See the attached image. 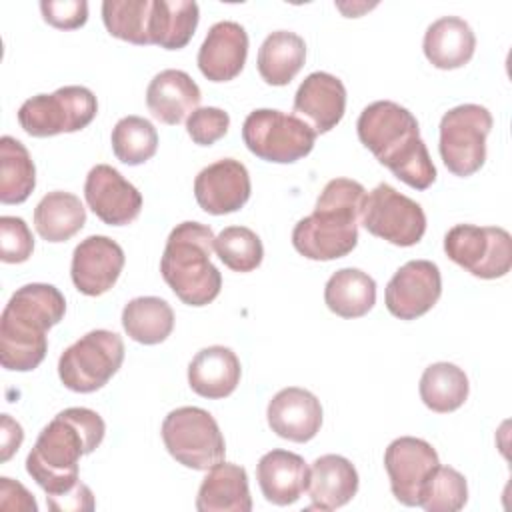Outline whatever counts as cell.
I'll use <instances>...</instances> for the list:
<instances>
[{"label": "cell", "instance_id": "obj_2", "mask_svg": "<svg viewBox=\"0 0 512 512\" xmlns=\"http://www.w3.org/2000/svg\"><path fill=\"white\" fill-rule=\"evenodd\" d=\"M356 130L360 142L398 180L416 190L432 186L436 168L410 110L392 100L372 102L362 110Z\"/></svg>", "mask_w": 512, "mask_h": 512}, {"label": "cell", "instance_id": "obj_28", "mask_svg": "<svg viewBox=\"0 0 512 512\" xmlns=\"http://www.w3.org/2000/svg\"><path fill=\"white\" fill-rule=\"evenodd\" d=\"M306 60L304 40L288 30L268 34L258 50V72L270 86H286L302 70Z\"/></svg>", "mask_w": 512, "mask_h": 512}, {"label": "cell", "instance_id": "obj_15", "mask_svg": "<svg viewBox=\"0 0 512 512\" xmlns=\"http://www.w3.org/2000/svg\"><path fill=\"white\" fill-rule=\"evenodd\" d=\"M84 196L90 210L108 226H126L142 210V194L116 168L96 164L84 182Z\"/></svg>", "mask_w": 512, "mask_h": 512}, {"label": "cell", "instance_id": "obj_31", "mask_svg": "<svg viewBox=\"0 0 512 512\" xmlns=\"http://www.w3.org/2000/svg\"><path fill=\"white\" fill-rule=\"evenodd\" d=\"M122 326L134 342L146 346L160 344L172 334L174 312L170 304L158 296H140L124 306Z\"/></svg>", "mask_w": 512, "mask_h": 512}, {"label": "cell", "instance_id": "obj_7", "mask_svg": "<svg viewBox=\"0 0 512 512\" xmlns=\"http://www.w3.org/2000/svg\"><path fill=\"white\" fill-rule=\"evenodd\" d=\"M242 140L260 160L292 164L312 152L316 132L294 114L258 108L246 116Z\"/></svg>", "mask_w": 512, "mask_h": 512}, {"label": "cell", "instance_id": "obj_8", "mask_svg": "<svg viewBox=\"0 0 512 512\" xmlns=\"http://www.w3.org/2000/svg\"><path fill=\"white\" fill-rule=\"evenodd\" d=\"M122 362V338L110 330H92L62 352L58 376L68 390L88 394L106 386Z\"/></svg>", "mask_w": 512, "mask_h": 512}, {"label": "cell", "instance_id": "obj_33", "mask_svg": "<svg viewBox=\"0 0 512 512\" xmlns=\"http://www.w3.org/2000/svg\"><path fill=\"white\" fill-rule=\"evenodd\" d=\"M36 186V168L26 146L12 138H0V202L20 204Z\"/></svg>", "mask_w": 512, "mask_h": 512}, {"label": "cell", "instance_id": "obj_6", "mask_svg": "<svg viewBox=\"0 0 512 512\" xmlns=\"http://www.w3.org/2000/svg\"><path fill=\"white\" fill-rule=\"evenodd\" d=\"M162 440L170 456L192 470H210L226 454L218 422L198 406L172 410L162 422Z\"/></svg>", "mask_w": 512, "mask_h": 512}, {"label": "cell", "instance_id": "obj_25", "mask_svg": "<svg viewBox=\"0 0 512 512\" xmlns=\"http://www.w3.org/2000/svg\"><path fill=\"white\" fill-rule=\"evenodd\" d=\"M422 50L428 62L440 70L462 68L474 56L476 36L466 20L442 16L426 28Z\"/></svg>", "mask_w": 512, "mask_h": 512}, {"label": "cell", "instance_id": "obj_27", "mask_svg": "<svg viewBox=\"0 0 512 512\" xmlns=\"http://www.w3.org/2000/svg\"><path fill=\"white\" fill-rule=\"evenodd\" d=\"M198 20L200 10L194 0H152L148 24L150 44L180 50L192 40Z\"/></svg>", "mask_w": 512, "mask_h": 512}, {"label": "cell", "instance_id": "obj_30", "mask_svg": "<svg viewBox=\"0 0 512 512\" xmlns=\"http://www.w3.org/2000/svg\"><path fill=\"white\" fill-rule=\"evenodd\" d=\"M86 224V208L80 198L54 190L34 208V228L46 242H66Z\"/></svg>", "mask_w": 512, "mask_h": 512}, {"label": "cell", "instance_id": "obj_29", "mask_svg": "<svg viewBox=\"0 0 512 512\" xmlns=\"http://www.w3.org/2000/svg\"><path fill=\"white\" fill-rule=\"evenodd\" d=\"M324 302L340 318H360L376 302V282L358 268L336 270L326 282Z\"/></svg>", "mask_w": 512, "mask_h": 512}, {"label": "cell", "instance_id": "obj_43", "mask_svg": "<svg viewBox=\"0 0 512 512\" xmlns=\"http://www.w3.org/2000/svg\"><path fill=\"white\" fill-rule=\"evenodd\" d=\"M0 430H2V462H6L14 452H18L24 440V432H22V426L16 420H12L8 414H2Z\"/></svg>", "mask_w": 512, "mask_h": 512}, {"label": "cell", "instance_id": "obj_26", "mask_svg": "<svg viewBox=\"0 0 512 512\" xmlns=\"http://www.w3.org/2000/svg\"><path fill=\"white\" fill-rule=\"evenodd\" d=\"M196 510L200 512H250L252 498L248 488V474L242 466L232 462H218L204 476Z\"/></svg>", "mask_w": 512, "mask_h": 512}, {"label": "cell", "instance_id": "obj_5", "mask_svg": "<svg viewBox=\"0 0 512 512\" xmlns=\"http://www.w3.org/2000/svg\"><path fill=\"white\" fill-rule=\"evenodd\" d=\"M214 238L212 228L200 222H182L168 234L160 272L188 306H206L220 294L222 276L210 260Z\"/></svg>", "mask_w": 512, "mask_h": 512}, {"label": "cell", "instance_id": "obj_11", "mask_svg": "<svg viewBox=\"0 0 512 512\" xmlns=\"http://www.w3.org/2000/svg\"><path fill=\"white\" fill-rule=\"evenodd\" d=\"M446 256L476 278H502L512 268V238L500 226L456 224L444 236Z\"/></svg>", "mask_w": 512, "mask_h": 512}, {"label": "cell", "instance_id": "obj_4", "mask_svg": "<svg viewBox=\"0 0 512 512\" xmlns=\"http://www.w3.org/2000/svg\"><path fill=\"white\" fill-rule=\"evenodd\" d=\"M366 190L350 178L330 180L310 216L292 230V244L308 260H336L348 256L358 244V220Z\"/></svg>", "mask_w": 512, "mask_h": 512}, {"label": "cell", "instance_id": "obj_38", "mask_svg": "<svg viewBox=\"0 0 512 512\" xmlns=\"http://www.w3.org/2000/svg\"><path fill=\"white\" fill-rule=\"evenodd\" d=\"M34 236L18 216L0 218V258L6 264H20L32 256Z\"/></svg>", "mask_w": 512, "mask_h": 512}, {"label": "cell", "instance_id": "obj_39", "mask_svg": "<svg viewBox=\"0 0 512 512\" xmlns=\"http://www.w3.org/2000/svg\"><path fill=\"white\" fill-rule=\"evenodd\" d=\"M230 126V116L222 108L206 106L196 108L186 118V132L198 146H212L216 140H220Z\"/></svg>", "mask_w": 512, "mask_h": 512}, {"label": "cell", "instance_id": "obj_37", "mask_svg": "<svg viewBox=\"0 0 512 512\" xmlns=\"http://www.w3.org/2000/svg\"><path fill=\"white\" fill-rule=\"evenodd\" d=\"M468 502L466 478L450 466H438L420 492V502L428 512H458Z\"/></svg>", "mask_w": 512, "mask_h": 512}, {"label": "cell", "instance_id": "obj_40", "mask_svg": "<svg viewBox=\"0 0 512 512\" xmlns=\"http://www.w3.org/2000/svg\"><path fill=\"white\" fill-rule=\"evenodd\" d=\"M42 18L58 30H76L88 20V2L84 0H42Z\"/></svg>", "mask_w": 512, "mask_h": 512}, {"label": "cell", "instance_id": "obj_12", "mask_svg": "<svg viewBox=\"0 0 512 512\" xmlns=\"http://www.w3.org/2000/svg\"><path fill=\"white\" fill-rule=\"evenodd\" d=\"M362 226L394 246H414L426 232V214L418 202L382 182L362 204Z\"/></svg>", "mask_w": 512, "mask_h": 512}, {"label": "cell", "instance_id": "obj_10", "mask_svg": "<svg viewBox=\"0 0 512 512\" xmlns=\"http://www.w3.org/2000/svg\"><path fill=\"white\" fill-rule=\"evenodd\" d=\"M492 114L480 104H460L440 120V158L454 176H472L484 166Z\"/></svg>", "mask_w": 512, "mask_h": 512}, {"label": "cell", "instance_id": "obj_24", "mask_svg": "<svg viewBox=\"0 0 512 512\" xmlns=\"http://www.w3.org/2000/svg\"><path fill=\"white\" fill-rule=\"evenodd\" d=\"M240 360L234 350L226 346H208L196 352L188 364V384L190 388L210 400H220L230 396L240 384Z\"/></svg>", "mask_w": 512, "mask_h": 512}, {"label": "cell", "instance_id": "obj_1", "mask_svg": "<svg viewBox=\"0 0 512 512\" xmlns=\"http://www.w3.org/2000/svg\"><path fill=\"white\" fill-rule=\"evenodd\" d=\"M104 434L106 424L98 412L66 408L38 434L26 458V472L46 496H60L80 482L78 462L102 444Z\"/></svg>", "mask_w": 512, "mask_h": 512}, {"label": "cell", "instance_id": "obj_22", "mask_svg": "<svg viewBox=\"0 0 512 512\" xmlns=\"http://www.w3.org/2000/svg\"><path fill=\"white\" fill-rule=\"evenodd\" d=\"M310 468L302 456L288 450L266 452L256 466L258 486L264 498L276 506L294 504L308 486Z\"/></svg>", "mask_w": 512, "mask_h": 512}, {"label": "cell", "instance_id": "obj_21", "mask_svg": "<svg viewBox=\"0 0 512 512\" xmlns=\"http://www.w3.org/2000/svg\"><path fill=\"white\" fill-rule=\"evenodd\" d=\"M308 510H336L348 504L358 492V472L354 464L338 454H324L310 466Z\"/></svg>", "mask_w": 512, "mask_h": 512}, {"label": "cell", "instance_id": "obj_42", "mask_svg": "<svg viewBox=\"0 0 512 512\" xmlns=\"http://www.w3.org/2000/svg\"><path fill=\"white\" fill-rule=\"evenodd\" d=\"M46 502H48V508L54 510V512H82V510H94V496H92V490L78 482L72 490L60 494V496H46Z\"/></svg>", "mask_w": 512, "mask_h": 512}, {"label": "cell", "instance_id": "obj_13", "mask_svg": "<svg viewBox=\"0 0 512 512\" xmlns=\"http://www.w3.org/2000/svg\"><path fill=\"white\" fill-rule=\"evenodd\" d=\"M438 466L436 450L422 438H396L384 452V468L390 478L392 494L404 506H418L420 492Z\"/></svg>", "mask_w": 512, "mask_h": 512}, {"label": "cell", "instance_id": "obj_41", "mask_svg": "<svg viewBox=\"0 0 512 512\" xmlns=\"http://www.w3.org/2000/svg\"><path fill=\"white\" fill-rule=\"evenodd\" d=\"M0 508L20 510V512H38V504L34 496L20 482L6 476L0 478Z\"/></svg>", "mask_w": 512, "mask_h": 512}, {"label": "cell", "instance_id": "obj_35", "mask_svg": "<svg viewBox=\"0 0 512 512\" xmlns=\"http://www.w3.org/2000/svg\"><path fill=\"white\" fill-rule=\"evenodd\" d=\"M152 0H106L102 4V20L106 30L130 44H150L148 24H150Z\"/></svg>", "mask_w": 512, "mask_h": 512}, {"label": "cell", "instance_id": "obj_36", "mask_svg": "<svg viewBox=\"0 0 512 512\" xmlns=\"http://www.w3.org/2000/svg\"><path fill=\"white\" fill-rule=\"evenodd\" d=\"M218 258L234 272H252L262 264L264 246L258 234L246 226H228L214 238Z\"/></svg>", "mask_w": 512, "mask_h": 512}, {"label": "cell", "instance_id": "obj_9", "mask_svg": "<svg viewBox=\"0 0 512 512\" xmlns=\"http://www.w3.org/2000/svg\"><path fill=\"white\" fill-rule=\"evenodd\" d=\"M98 112V102L86 86H62L52 94L28 98L18 110L22 130L36 138L78 132L86 128Z\"/></svg>", "mask_w": 512, "mask_h": 512}, {"label": "cell", "instance_id": "obj_32", "mask_svg": "<svg viewBox=\"0 0 512 512\" xmlns=\"http://www.w3.org/2000/svg\"><path fill=\"white\" fill-rule=\"evenodd\" d=\"M418 390L426 408L438 414H448L466 402L470 384L464 370L456 364L436 362L424 370Z\"/></svg>", "mask_w": 512, "mask_h": 512}, {"label": "cell", "instance_id": "obj_23", "mask_svg": "<svg viewBox=\"0 0 512 512\" xmlns=\"http://www.w3.org/2000/svg\"><path fill=\"white\" fill-rule=\"evenodd\" d=\"M200 88L184 70H162L146 88V106L150 114L164 124H180L200 104Z\"/></svg>", "mask_w": 512, "mask_h": 512}, {"label": "cell", "instance_id": "obj_3", "mask_svg": "<svg viewBox=\"0 0 512 512\" xmlns=\"http://www.w3.org/2000/svg\"><path fill=\"white\" fill-rule=\"evenodd\" d=\"M66 312L64 294L42 282L18 288L0 318V362L6 370L30 372L40 366L48 352L46 332Z\"/></svg>", "mask_w": 512, "mask_h": 512}, {"label": "cell", "instance_id": "obj_19", "mask_svg": "<svg viewBox=\"0 0 512 512\" xmlns=\"http://www.w3.org/2000/svg\"><path fill=\"white\" fill-rule=\"evenodd\" d=\"M266 418L272 432L280 438L290 442H308L320 432L322 406L312 392L290 386L272 396Z\"/></svg>", "mask_w": 512, "mask_h": 512}, {"label": "cell", "instance_id": "obj_20", "mask_svg": "<svg viewBox=\"0 0 512 512\" xmlns=\"http://www.w3.org/2000/svg\"><path fill=\"white\" fill-rule=\"evenodd\" d=\"M246 56L248 34L244 26L222 20L208 30L198 50V68L210 82H228L242 72Z\"/></svg>", "mask_w": 512, "mask_h": 512}, {"label": "cell", "instance_id": "obj_17", "mask_svg": "<svg viewBox=\"0 0 512 512\" xmlns=\"http://www.w3.org/2000/svg\"><path fill=\"white\" fill-rule=\"evenodd\" d=\"M124 268V250L108 236L84 238L72 254L70 276L78 292L100 296L108 292Z\"/></svg>", "mask_w": 512, "mask_h": 512}, {"label": "cell", "instance_id": "obj_14", "mask_svg": "<svg viewBox=\"0 0 512 512\" xmlns=\"http://www.w3.org/2000/svg\"><path fill=\"white\" fill-rule=\"evenodd\" d=\"M440 294V268L430 260H410L390 278L384 300L392 316L400 320H416L432 310Z\"/></svg>", "mask_w": 512, "mask_h": 512}, {"label": "cell", "instance_id": "obj_18", "mask_svg": "<svg viewBox=\"0 0 512 512\" xmlns=\"http://www.w3.org/2000/svg\"><path fill=\"white\" fill-rule=\"evenodd\" d=\"M346 88L328 72L308 74L294 96V116L304 120L316 134L330 132L344 116Z\"/></svg>", "mask_w": 512, "mask_h": 512}, {"label": "cell", "instance_id": "obj_16", "mask_svg": "<svg viewBox=\"0 0 512 512\" xmlns=\"http://www.w3.org/2000/svg\"><path fill=\"white\" fill-rule=\"evenodd\" d=\"M250 174L240 160L222 158L202 168L194 180L198 206L214 216L240 210L250 198Z\"/></svg>", "mask_w": 512, "mask_h": 512}, {"label": "cell", "instance_id": "obj_34", "mask_svg": "<svg viewBox=\"0 0 512 512\" xmlns=\"http://www.w3.org/2000/svg\"><path fill=\"white\" fill-rule=\"evenodd\" d=\"M112 152L128 166L150 160L158 148V132L154 124L142 116H124L112 128Z\"/></svg>", "mask_w": 512, "mask_h": 512}]
</instances>
